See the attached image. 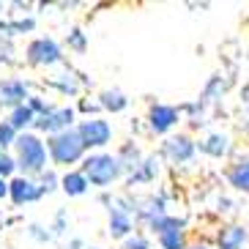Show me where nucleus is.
Returning a JSON list of instances; mask_svg holds the SVG:
<instances>
[{
    "mask_svg": "<svg viewBox=\"0 0 249 249\" xmlns=\"http://www.w3.org/2000/svg\"><path fill=\"white\" fill-rule=\"evenodd\" d=\"M85 148L88 145L82 142V134L74 132V129L50 137V154L58 164H74V161H80L82 154H85Z\"/></svg>",
    "mask_w": 249,
    "mask_h": 249,
    "instance_id": "f257e3e1",
    "label": "nucleus"
},
{
    "mask_svg": "<svg viewBox=\"0 0 249 249\" xmlns=\"http://www.w3.org/2000/svg\"><path fill=\"white\" fill-rule=\"evenodd\" d=\"M17 161L25 173H41L47 161V148L36 134H19L17 140Z\"/></svg>",
    "mask_w": 249,
    "mask_h": 249,
    "instance_id": "f03ea898",
    "label": "nucleus"
},
{
    "mask_svg": "<svg viewBox=\"0 0 249 249\" xmlns=\"http://www.w3.org/2000/svg\"><path fill=\"white\" fill-rule=\"evenodd\" d=\"M82 176L88 178L93 186H107V183H112L121 176V161L115 156H107V154L88 156L85 159V167H82Z\"/></svg>",
    "mask_w": 249,
    "mask_h": 249,
    "instance_id": "7ed1b4c3",
    "label": "nucleus"
},
{
    "mask_svg": "<svg viewBox=\"0 0 249 249\" xmlns=\"http://www.w3.org/2000/svg\"><path fill=\"white\" fill-rule=\"evenodd\" d=\"M77 132L82 134V142L88 148H102L110 142L112 137V129L107 121H99V118H93V121H82V126L77 129Z\"/></svg>",
    "mask_w": 249,
    "mask_h": 249,
    "instance_id": "20e7f679",
    "label": "nucleus"
},
{
    "mask_svg": "<svg viewBox=\"0 0 249 249\" xmlns=\"http://www.w3.org/2000/svg\"><path fill=\"white\" fill-rule=\"evenodd\" d=\"M28 58L30 63H38V66H52L60 60V47L52 38H36L28 47Z\"/></svg>",
    "mask_w": 249,
    "mask_h": 249,
    "instance_id": "39448f33",
    "label": "nucleus"
},
{
    "mask_svg": "<svg viewBox=\"0 0 249 249\" xmlns=\"http://www.w3.org/2000/svg\"><path fill=\"white\" fill-rule=\"evenodd\" d=\"M74 121V110L63 107V110H52L47 115H41L36 121V126L41 132H50V134H60V132H69V126Z\"/></svg>",
    "mask_w": 249,
    "mask_h": 249,
    "instance_id": "423d86ee",
    "label": "nucleus"
},
{
    "mask_svg": "<svg viewBox=\"0 0 249 249\" xmlns=\"http://www.w3.org/2000/svg\"><path fill=\"white\" fill-rule=\"evenodd\" d=\"M8 186H11V189H8V195H11V200H14L17 205L36 203V200L41 197V186H38V183H33V181H28V178H14Z\"/></svg>",
    "mask_w": 249,
    "mask_h": 249,
    "instance_id": "0eeeda50",
    "label": "nucleus"
},
{
    "mask_svg": "<svg viewBox=\"0 0 249 249\" xmlns=\"http://www.w3.org/2000/svg\"><path fill=\"white\" fill-rule=\"evenodd\" d=\"M25 99H28V88H25V82L19 80H3L0 82V104L3 107H22Z\"/></svg>",
    "mask_w": 249,
    "mask_h": 249,
    "instance_id": "6e6552de",
    "label": "nucleus"
},
{
    "mask_svg": "<svg viewBox=\"0 0 249 249\" xmlns=\"http://www.w3.org/2000/svg\"><path fill=\"white\" fill-rule=\"evenodd\" d=\"M178 124V110L176 107H167V104H156L151 110V129L156 134H164L170 126Z\"/></svg>",
    "mask_w": 249,
    "mask_h": 249,
    "instance_id": "1a4fd4ad",
    "label": "nucleus"
},
{
    "mask_svg": "<svg viewBox=\"0 0 249 249\" xmlns=\"http://www.w3.org/2000/svg\"><path fill=\"white\" fill-rule=\"evenodd\" d=\"M110 233L115 235V238H124V235L132 233V216H129V211L121 208V205H115L110 211Z\"/></svg>",
    "mask_w": 249,
    "mask_h": 249,
    "instance_id": "9d476101",
    "label": "nucleus"
},
{
    "mask_svg": "<svg viewBox=\"0 0 249 249\" xmlns=\"http://www.w3.org/2000/svg\"><path fill=\"white\" fill-rule=\"evenodd\" d=\"M192 154H195V145H192V140L189 137H173L167 140V156L173 161H189Z\"/></svg>",
    "mask_w": 249,
    "mask_h": 249,
    "instance_id": "9b49d317",
    "label": "nucleus"
},
{
    "mask_svg": "<svg viewBox=\"0 0 249 249\" xmlns=\"http://www.w3.org/2000/svg\"><path fill=\"white\" fill-rule=\"evenodd\" d=\"M244 241H247V230L238 227V225L225 227L219 233V249H241Z\"/></svg>",
    "mask_w": 249,
    "mask_h": 249,
    "instance_id": "f8f14e48",
    "label": "nucleus"
},
{
    "mask_svg": "<svg viewBox=\"0 0 249 249\" xmlns=\"http://www.w3.org/2000/svg\"><path fill=\"white\" fill-rule=\"evenodd\" d=\"M227 178H230V183H233L235 189H249V161H235L233 167H230V173H227Z\"/></svg>",
    "mask_w": 249,
    "mask_h": 249,
    "instance_id": "ddd939ff",
    "label": "nucleus"
},
{
    "mask_svg": "<svg viewBox=\"0 0 249 249\" xmlns=\"http://www.w3.org/2000/svg\"><path fill=\"white\" fill-rule=\"evenodd\" d=\"M63 192L66 195H71V197H77V195H82V192L88 189V178L82 176V173H69V176H63Z\"/></svg>",
    "mask_w": 249,
    "mask_h": 249,
    "instance_id": "4468645a",
    "label": "nucleus"
},
{
    "mask_svg": "<svg viewBox=\"0 0 249 249\" xmlns=\"http://www.w3.org/2000/svg\"><path fill=\"white\" fill-rule=\"evenodd\" d=\"M8 124L14 126V129H25V126L36 124V112L30 110V104H22V107L11 110V118H8Z\"/></svg>",
    "mask_w": 249,
    "mask_h": 249,
    "instance_id": "2eb2a0df",
    "label": "nucleus"
},
{
    "mask_svg": "<svg viewBox=\"0 0 249 249\" xmlns=\"http://www.w3.org/2000/svg\"><path fill=\"white\" fill-rule=\"evenodd\" d=\"M203 151L211 156H225L227 151H230V140L225 137V134H211V137L203 142Z\"/></svg>",
    "mask_w": 249,
    "mask_h": 249,
    "instance_id": "dca6fc26",
    "label": "nucleus"
},
{
    "mask_svg": "<svg viewBox=\"0 0 249 249\" xmlns=\"http://www.w3.org/2000/svg\"><path fill=\"white\" fill-rule=\"evenodd\" d=\"M126 96L121 93V90H104L102 93V107H107V110H112V112H121L126 107Z\"/></svg>",
    "mask_w": 249,
    "mask_h": 249,
    "instance_id": "f3484780",
    "label": "nucleus"
},
{
    "mask_svg": "<svg viewBox=\"0 0 249 249\" xmlns=\"http://www.w3.org/2000/svg\"><path fill=\"white\" fill-rule=\"evenodd\" d=\"M17 129L11 124H0V148H6V145H17Z\"/></svg>",
    "mask_w": 249,
    "mask_h": 249,
    "instance_id": "a211bd4d",
    "label": "nucleus"
},
{
    "mask_svg": "<svg viewBox=\"0 0 249 249\" xmlns=\"http://www.w3.org/2000/svg\"><path fill=\"white\" fill-rule=\"evenodd\" d=\"M14 167H17V161L11 159V156H6V154H0V178H6V176H11V173H14Z\"/></svg>",
    "mask_w": 249,
    "mask_h": 249,
    "instance_id": "6ab92c4d",
    "label": "nucleus"
},
{
    "mask_svg": "<svg viewBox=\"0 0 249 249\" xmlns=\"http://www.w3.org/2000/svg\"><path fill=\"white\" fill-rule=\"evenodd\" d=\"M30 110H33V112H41V115H47V112H52V107H50V104H44V102H41V99H30Z\"/></svg>",
    "mask_w": 249,
    "mask_h": 249,
    "instance_id": "aec40b11",
    "label": "nucleus"
},
{
    "mask_svg": "<svg viewBox=\"0 0 249 249\" xmlns=\"http://www.w3.org/2000/svg\"><path fill=\"white\" fill-rule=\"evenodd\" d=\"M126 249H148V241L142 238V235H134V238L126 241Z\"/></svg>",
    "mask_w": 249,
    "mask_h": 249,
    "instance_id": "412c9836",
    "label": "nucleus"
},
{
    "mask_svg": "<svg viewBox=\"0 0 249 249\" xmlns=\"http://www.w3.org/2000/svg\"><path fill=\"white\" fill-rule=\"evenodd\" d=\"M55 183H58V178L52 176V173H44V181H41V189L52 192V189H55Z\"/></svg>",
    "mask_w": 249,
    "mask_h": 249,
    "instance_id": "4be33fe9",
    "label": "nucleus"
},
{
    "mask_svg": "<svg viewBox=\"0 0 249 249\" xmlns=\"http://www.w3.org/2000/svg\"><path fill=\"white\" fill-rule=\"evenodd\" d=\"M6 30H33V19H25V22H17V25H8Z\"/></svg>",
    "mask_w": 249,
    "mask_h": 249,
    "instance_id": "5701e85b",
    "label": "nucleus"
},
{
    "mask_svg": "<svg viewBox=\"0 0 249 249\" xmlns=\"http://www.w3.org/2000/svg\"><path fill=\"white\" fill-rule=\"evenodd\" d=\"M8 189H11V186L6 183V178H0V197H6V195H8Z\"/></svg>",
    "mask_w": 249,
    "mask_h": 249,
    "instance_id": "b1692460",
    "label": "nucleus"
},
{
    "mask_svg": "<svg viewBox=\"0 0 249 249\" xmlns=\"http://www.w3.org/2000/svg\"><path fill=\"white\" fill-rule=\"evenodd\" d=\"M71 44H74V47H82V36H80V30H74V36H71Z\"/></svg>",
    "mask_w": 249,
    "mask_h": 249,
    "instance_id": "393cba45",
    "label": "nucleus"
},
{
    "mask_svg": "<svg viewBox=\"0 0 249 249\" xmlns=\"http://www.w3.org/2000/svg\"><path fill=\"white\" fill-rule=\"evenodd\" d=\"M192 249H205V247H192Z\"/></svg>",
    "mask_w": 249,
    "mask_h": 249,
    "instance_id": "a878e982",
    "label": "nucleus"
}]
</instances>
